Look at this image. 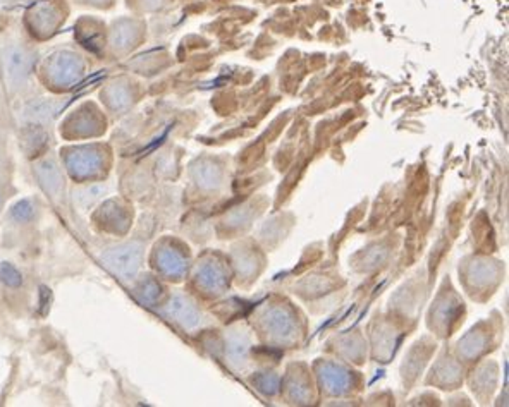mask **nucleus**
<instances>
[{
  "label": "nucleus",
  "instance_id": "f257e3e1",
  "mask_svg": "<svg viewBox=\"0 0 509 407\" xmlns=\"http://www.w3.org/2000/svg\"><path fill=\"white\" fill-rule=\"evenodd\" d=\"M102 260L109 269L126 277V275L134 273L140 265V249L136 246H119V248L109 249L102 256Z\"/></svg>",
  "mask_w": 509,
  "mask_h": 407
},
{
  "label": "nucleus",
  "instance_id": "f03ea898",
  "mask_svg": "<svg viewBox=\"0 0 509 407\" xmlns=\"http://www.w3.org/2000/svg\"><path fill=\"white\" fill-rule=\"evenodd\" d=\"M6 71L12 83H19L30 73V57L19 46H10L6 53Z\"/></svg>",
  "mask_w": 509,
  "mask_h": 407
},
{
  "label": "nucleus",
  "instance_id": "7ed1b4c3",
  "mask_svg": "<svg viewBox=\"0 0 509 407\" xmlns=\"http://www.w3.org/2000/svg\"><path fill=\"white\" fill-rule=\"evenodd\" d=\"M38 176H40V184L51 192H59L62 188V176L57 170V167L52 162H44L38 165Z\"/></svg>",
  "mask_w": 509,
  "mask_h": 407
},
{
  "label": "nucleus",
  "instance_id": "20e7f679",
  "mask_svg": "<svg viewBox=\"0 0 509 407\" xmlns=\"http://www.w3.org/2000/svg\"><path fill=\"white\" fill-rule=\"evenodd\" d=\"M35 213H37V210L30 199H21L10 208V217L17 222H31L35 219Z\"/></svg>",
  "mask_w": 509,
  "mask_h": 407
},
{
  "label": "nucleus",
  "instance_id": "39448f33",
  "mask_svg": "<svg viewBox=\"0 0 509 407\" xmlns=\"http://www.w3.org/2000/svg\"><path fill=\"white\" fill-rule=\"evenodd\" d=\"M0 280L9 287H19L23 284V277H21L19 270L14 269L10 263L3 262L0 263Z\"/></svg>",
  "mask_w": 509,
  "mask_h": 407
},
{
  "label": "nucleus",
  "instance_id": "423d86ee",
  "mask_svg": "<svg viewBox=\"0 0 509 407\" xmlns=\"http://www.w3.org/2000/svg\"><path fill=\"white\" fill-rule=\"evenodd\" d=\"M52 114H53L52 103L44 102V103H35V105H31L30 109H28L26 117H30V119H37V120H45L47 117H51Z\"/></svg>",
  "mask_w": 509,
  "mask_h": 407
},
{
  "label": "nucleus",
  "instance_id": "0eeeda50",
  "mask_svg": "<svg viewBox=\"0 0 509 407\" xmlns=\"http://www.w3.org/2000/svg\"><path fill=\"white\" fill-rule=\"evenodd\" d=\"M0 205H2V199H0Z\"/></svg>",
  "mask_w": 509,
  "mask_h": 407
}]
</instances>
